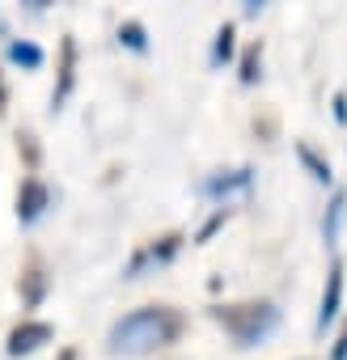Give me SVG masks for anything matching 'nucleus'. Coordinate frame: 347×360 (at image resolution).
<instances>
[{"label":"nucleus","instance_id":"f257e3e1","mask_svg":"<svg viewBox=\"0 0 347 360\" xmlns=\"http://www.w3.org/2000/svg\"><path fill=\"white\" fill-rule=\"evenodd\" d=\"M183 335V314L169 305H144L131 309L127 318H119L110 326V352L114 356H148L157 347H169L174 339Z\"/></svg>","mask_w":347,"mask_h":360},{"label":"nucleus","instance_id":"f03ea898","mask_svg":"<svg viewBox=\"0 0 347 360\" xmlns=\"http://www.w3.org/2000/svg\"><path fill=\"white\" fill-rule=\"evenodd\" d=\"M212 318L237 339V347H254L258 339H267L280 326V309L271 301H242V305H221L212 309Z\"/></svg>","mask_w":347,"mask_h":360},{"label":"nucleus","instance_id":"7ed1b4c3","mask_svg":"<svg viewBox=\"0 0 347 360\" xmlns=\"http://www.w3.org/2000/svg\"><path fill=\"white\" fill-rule=\"evenodd\" d=\"M183 242H187L183 233H165V238L148 242V246H144V250H140V255H136V259L127 263V280H136V276H140L144 267H152V263H169L174 255L183 250Z\"/></svg>","mask_w":347,"mask_h":360},{"label":"nucleus","instance_id":"20e7f679","mask_svg":"<svg viewBox=\"0 0 347 360\" xmlns=\"http://www.w3.org/2000/svg\"><path fill=\"white\" fill-rule=\"evenodd\" d=\"M47 204H51V191L39 183V178H26L22 191H18V221H22V225H34V221L47 212Z\"/></svg>","mask_w":347,"mask_h":360},{"label":"nucleus","instance_id":"39448f33","mask_svg":"<svg viewBox=\"0 0 347 360\" xmlns=\"http://www.w3.org/2000/svg\"><path fill=\"white\" fill-rule=\"evenodd\" d=\"M51 322H22V326H13V335H9V356H30V352H39L43 343H51Z\"/></svg>","mask_w":347,"mask_h":360},{"label":"nucleus","instance_id":"423d86ee","mask_svg":"<svg viewBox=\"0 0 347 360\" xmlns=\"http://www.w3.org/2000/svg\"><path fill=\"white\" fill-rule=\"evenodd\" d=\"M339 301H343V263L334 259L326 271V288H322V309H317V330H326L339 318Z\"/></svg>","mask_w":347,"mask_h":360},{"label":"nucleus","instance_id":"0eeeda50","mask_svg":"<svg viewBox=\"0 0 347 360\" xmlns=\"http://www.w3.org/2000/svg\"><path fill=\"white\" fill-rule=\"evenodd\" d=\"M72 85H77V39L64 34V43H60V81H55V94H51V106H64Z\"/></svg>","mask_w":347,"mask_h":360},{"label":"nucleus","instance_id":"6e6552de","mask_svg":"<svg viewBox=\"0 0 347 360\" xmlns=\"http://www.w3.org/2000/svg\"><path fill=\"white\" fill-rule=\"evenodd\" d=\"M233 191H250V169H233V174H216L204 183V195L212 200H229Z\"/></svg>","mask_w":347,"mask_h":360},{"label":"nucleus","instance_id":"1a4fd4ad","mask_svg":"<svg viewBox=\"0 0 347 360\" xmlns=\"http://www.w3.org/2000/svg\"><path fill=\"white\" fill-rule=\"evenodd\" d=\"M43 292H47L43 263H39V259H30V267H26V276H22V297H26V305H39V301H43Z\"/></svg>","mask_w":347,"mask_h":360},{"label":"nucleus","instance_id":"9d476101","mask_svg":"<svg viewBox=\"0 0 347 360\" xmlns=\"http://www.w3.org/2000/svg\"><path fill=\"white\" fill-rule=\"evenodd\" d=\"M343 217H347V191H334V200H330V212H326V225H322V233H326V242H330V246L339 242Z\"/></svg>","mask_w":347,"mask_h":360},{"label":"nucleus","instance_id":"9b49d317","mask_svg":"<svg viewBox=\"0 0 347 360\" xmlns=\"http://www.w3.org/2000/svg\"><path fill=\"white\" fill-rule=\"evenodd\" d=\"M296 157H301V161L309 165V174L317 178V183H330V165H326V161H322V157H317V153H313L309 144H296Z\"/></svg>","mask_w":347,"mask_h":360},{"label":"nucleus","instance_id":"f8f14e48","mask_svg":"<svg viewBox=\"0 0 347 360\" xmlns=\"http://www.w3.org/2000/svg\"><path fill=\"white\" fill-rule=\"evenodd\" d=\"M9 56H13V64H22V68H39V64H43V51H39L34 43H9Z\"/></svg>","mask_w":347,"mask_h":360},{"label":"nucleus","instance_id":"ddd939ff","mask_svg":"<svg viewBox=\"0 0 347 360\" xmlns=\"http://www.w3.org/2000/svg\"><path fill=\"white\" fill-rule=\"evenodd\" d=\"M233 26H221L216 30V47H212V64H225V60H233Z\"/></svg>","mask_w":347,"mask_h":360},{"label":"nucleus","instance_id":"4468645a","mask_svg":"<svg viewBox=\"0 0 347 360\" xmlns=\"http://www.w3.org/2000/svg\"><path fill=\"white\" fill-rule=\"evenodd\" d=\"M119 43H127L131 51H148V39H144V26H140V22H127V26L119 30Z\"/></svg>","mask_w":347,"mask_h":360},{"label":"nucleus","instance_id":"2eb2a0df","mask_svg":"<svg viewBox=\"0 0 347 360\" xmlns=\"http://www.w3.org/2000/svg\"><path fill=\"white\" fill-rule=\"evenodd\" d=\"M258 64H263V47L254 43V47L242 56V81H246V85H254V81H258Z\"/></svg>","mask_w":347,"mask_h":360},{"label":"nucleus","instance_id":"dca6fc26","mask_svg":"<svg viewBox=\"0 0 347 360\" xmlns=\"http://www.w3.org/2000/svg\"><path fill=\"white\" fill-rule=\"evenodd\" d=\"M330 360H347V326L339 330V339H334V347H330Z\"/></svg>","mask_w":347,"mask_h":360},{"label":"nucleus","instance_id":"f3484780","mask_svg":"<svg viewBox=\"0 0 347 360\" xmlns=\"http://www.w3.org/2000/svg\"><path fill=\"white\" fill-rule=\"evenodd\" d=\"M334 119H347V98H343V94L334 98Z\"/></svg>","mask_w":347,"mask_h":360},{"label":"nucleus","instance_id":"a211bd4d","mask_svg":"<svg viewBox=\"0 0 347 360\" xmlns=\"http://www.w3.org/2000/svg\"><path fill=\"white\" fill-rule=\"evenodd\" d=\"M60 360H77V352H72V347H64V352H60Z\"/></svg>","mask_w":347,"mask_h":360},{"label":"nucleus","instance_id":"6ab92c4d","mask_svg":"<svg viewBox=\"0 0 347 360\" xmlns=\"http://www.w3.org/2000/svg\"><path fill=\"white\" fill-rule=\"evenodd\" d=\"M0 110H5V77H0Z\"/></svg>","mask_w":347,"mask_h":360},{"label":"nucleus","instance_id":"aec40b11","mask_svg":"<svg viewBox=\"0 0 347 360\" xmlns=\"http://www.w3.org/2000/svg\"><path fill=\"white\" fill-rule=\"evenodd\" d=\"M258 5H263V0H250V9H258Z\"/></svg>","mask_w":347,"mask_h":360}]
</instances>
